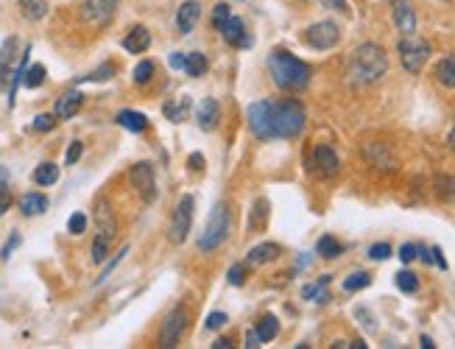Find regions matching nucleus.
<instances>
[{
    "mask_svg": "<svg viewBox=\"0 0 455 349\" xmlns=\"http://www.w3.org/2000/svg\"><path fill=\"white\" fill-rule=\"evenodd\" d=\"M246 115H249V129L257 140H294L302 135L307 123L304 106L294 98L254 101Z\"/></svg>",
    "mask_w": 455,
    "mask_h": 349,
    "instance_id": "obj_1",
    "label": "nucleus"
},
{
    "mask_svg": "<svg viewBox=\"0 0 455 349\" xmlns=\"http://www.w3.org/2000/svg\"><path fill=\"white\" fill-rule=\"evenodd\" d=\"M385 70H388V56H385L382 45H378V42L358 45L349 54V62H347V75L358 87H366V84L380 81L385 75Z\"/></svg>",
    "mask_w": 455,
    "mask_h": 349,
    "instance_id": "obj_2",
    "label": "nucleus"
},
{
    "mask_svg": "<svg viewBox=\"0 0 455 349\" xmlns=\"http://www.w3.org/2000/svg\"><path fill=\"white\" fill-rule=\"evenodd\" d=\"M268 73H271L274 84L288 92H299L310 84V65H304L302 59H297L285 48H277L268 54Z\"/></svg>",
    "mask_w": 455,
    "mask_h": 349,
    "instance_id": "obj_3",
    "label": "nucleus"
},
{
    "mask_svg": "<svg viewBox=\"0 0 455 349\" xmlns=\"http://www.w3.org/2000/svg\"><path fill=\"white\" fill-rule=\"evenodd\" d=\"M229 226H232V215H229V204L227 202H218L207 224H204V232L199 235V249L201 252H216L224 240L229 238Z\"/></svg>",
    "mask_w": 455,
    "mask_h": 349,
    "instance_id": "obj_4",
    "label": "nucleus"
},
{
    "mask_svg": "<svg viewBox=\"0 0 455 349\" xmlns=\"http://www.w3.org/2000/svg\"><path fill=\"white\" fill-rule=\"evenodd\" d=\"M397 51H399L402 68L408 70L411 75H416L419 70L425 68V62L430 59V42L419 39L416 34H413V37H402L399 45H397Z\"/></svg>",
    "mask_w": 455,
    "mask_h": 349,
    "instance_id": "obj_5",
    "label": "nucleus"
},
{
    "mask_svg": "<svg viewBox=\"0 0 455 349\" xmlns=\"http://www.w3.org/2000/svg\"><path fill=\"white\" fill-rule=\"evenodd\" d=\"M302 39L304 45H310L316 51H330L341 42V28L332 20H321V23H313V25L304 28Z\"/></svg>",
    "mask_w": 455,
    "mask_h": 349,
    "instance_id": "obj_6",
    "label": "nucleus"
},
{
    "mask_svg": "<svg viewBox=\"0 0 455 349\" xmlns=\"http://www.w3.org/2000/svg\"><path fill=\"white\" fill-rule=\"evenodd\" d=\"M187 322H190V313H187V307L185 305H176L168 316H165V322H162V327H159V347H176L179 341H182V336H185V330H187Z\"/></svg>",
    "mask_w": 455,
    "mask_h": 349,
    "instance_id": "obj_7",
    "label": "nucleus"
},
{
    "mask_svg": "<svg viewBox=\"0 0 455 349\" xmlns=\"http://www.w3.org/2000/svg\"><path fill=\"white\" fill-rule=\"evenodd\" d=\"M193 209H196V199L193 196H182L179 199V204L173 209V218H170V226H168L170 243H185L187 240L190 226H193Z\"/></svg>",
    "mask_w": 455,
    "mask_h": 349,
    "instance_id": "obj_8",
    "label": "nucleus"
},
{
    "mask_svg": "<svg viewBox=\"0 0 455 349\" xmlns=\"http://www.w3.org/2000/svg\"><path fill=\"white\" fill-rule=\"evenodd\" d=\"M129 182L146 204H151L156 199V176H154V168L149 162H135L132 171H129Z\"/></svg>",
    "mask_w": 455,
    "mask_h": 349,
    "instance_id": "obj_9",
    "label": "nucleus"
},
{
    "mask_svg": "<svg viewBox=\"0 0 455 349\" xmlns=\"http://www.w3.org/2000/svg\"><path fill=\"white\" fill-rule=\"evenodd\" d=\"M118 3H120V0H84L81 17H84V23H89V25H106V23L115 17Z\"/></svg>",
    "mask_w": 455,
    "mask_h": 349,
    "instance_id": "obj_10",
    "label": "nucleus"
},
{
    "mask_svg": "<svg viewBox=\"0 0 455 349\" xmlns=\"http://www.w3.org/2000/svg\"><path fill=\"white\" fill-rule=\"evenodd\" d=\"M391 14H394V25L399 28L402 37H413L416 34V8L411 6V0H394L391 3Z\"/></svg>",
    "mask_w": 455,
    "mask_h": 349,
    "instance_id": "obj_11",
    "label": "nucleus"
},
{
    "mask_svg": "<svg viewBox=\"0 0 455 349\" xmlns=\"http://www.w3.org/2000/svg\"><path fill=\"white\" fill-rule=\"evenodd\" d=\"M310 168L318 173V176H335L338 173V168H341V162H338V154L330 148V145H318L316 151H313V159H310Z\"/></svg>",
    "mask_w": 455,
    "mask_h": 349,
    "instance_id": "obj_12",
    "label": "nucleus"
},
{
    "mask_svg": "<svg viewBox=\"0 0 455 349\" xmlns=\"http://www.w3.org/2000/svg\"><path fill=\"white\" fill-rule=\"evenodd\" d=\"M95 229H98V235H104V238H109V240H115V235H118V218H115V209L109 202H98L95 204Z\"/></svg>",
    "mask_w": 455,
    "mask_h": 349,
    "instance_id": "obj_13",
    "label": "nucleus"
},
{
    "mask_svg": "<svg viewBox=\"0 0 455 349\" xmlns=\"http://www.w3.org/2000/svg\"><path fill=\"white\" fill-rule=\"evenodd\" d=\"M218 118H221V106H218V101H216V98H204V101L199 104V109H196V121H199V126H201L204 132H213V129L218 126Z\"/></svg>",
    "mask_w": 455,
    "mask_h": 349,
    "instance_id": "obj_14",
    "label": "nucleus"
},
{
    "mask_svg": "<svg viewBox=\"0 0 455 349\" xmlns=\"http://www.w3.org/2000/svg\"><path fill=\"white\" fill-rule=\"evenodd\" d=\"M221 34H224V39H227L232 48H249L251 45V39L246 34V23L240 17H229L227 25L221 28Z\"/></svg>",
    "mask_w": 455,
    "mask_h": 349,
    "instance_id": "obj_15",
    "label": "nucleus"
},
{
    "mask_svg": "<svg viewBox=\"0 0 455 349\" xmlns=\"http://www.w3.org/2000/svg\"><path fill=\"white\" fill-rule=\"evenodd\" d=\"M363 154H366V159H369L372 165H378L382 171H394V168H397V159L391 157V151L385 148V142H366Z\"/></svg>",
    "mask_w": 455,
    "mask_h": 349,
    "instance_id": "obj_16",
    "label": "nucleus"
},
{
    "mask_svg": "<svg viewBox=\"0 0 455 349\" xmlns=\"http://www.w3.org/2000/svg\"><path fill=\"white\" fill-rule=\"evenodd\" d=\"M199 17H201V6H199L196 0L182 3L179 11H176V25H179V31H182V34H190L193 25L199 23Z\"/></svg>",
    "mask_w": 455,
    "mask_h": 349,
    "instance_id": "obj_17",
    "label": "nucleus"
},
{
    "mask_svg": "<svg viewBox=\"0 0 455 349\" xmlns=\"http://www.w3.org/2000/svg\"><path fill=\"white\" fill-rule=\"evenodd\" d=\"M149 45H151V34H149L146 25H135V28L123 37L126 54H143V51H149Z\"/></svg>",
    "mask_w": 455,
    "mask_h": 349,
    "instance_id": "obj_18",
    "label": "nucleus"
},
{
    "mask_svg": "<svg viewBox=\"0 0 455 349\" xmlns=\"http://www.w3.org/2000/svg\"><path fill=\"white\" fill-rule=\"evenodd\" d=\"M280 255H282V249H280L277 243H260V246H254V249L246 255V263H249V266H266V263L277 260Z\"/></svg>",
    "mask_w": 455,
    "mask_h": 349,
    "instance_id": "obj_19",
    "label": "nucleus"
},
{
    "mask_svg": "<svg viewBox=\"0 0 455 349\" xmlns=\"http://www.w3.org/2000/svg\"><path fill=\"white\" fill-rule=\"evenodd\" d=\"M81 104H84V95L78 92V90H70V92H65L59 101H56V118H62V121H70L73 115H76L78 109H81Z\"/></svg>",
    "mask_w": 455,
    "mask_h": 349,
    "instance_id": "obj_20",
    "label": "nucleus"
},
{
    "mask_svg": "<svg viewBox=\"0 0 455 349\" xmlns=\"http://www.w3.org/2000/svg\"><path fill=\"white\" fill-rule=\"evenodd\" d=\"M118 123H120L126 132H135V135H140V132H146V129H149V118H146L143 112H135V109H123V112H118Z\"/></svg>",
    "mask_w": 455,
    "mask_h": 349,
    "instance_id": "obj_21",
    "label": "nucleus"
},
{
    "mask_svg": "<svg viewBox=\"0 0 455 349\" xmlns=\"http://www.w3.org/2000/svg\"><path fill=\"white\" fill-rule=\"evenodd\" d=\"M190 109H193V101H190L187 95H182L179 101H170V104H165V106H162L165 118H168V121H173V123H182V121H187Z\"/></svg>",
    "mask_w": 455,
    "mask_h": 349,
    "instance_id": "obj_22",
    "label": "nucleus"
},
{
    "mask_svg": "<svg viewBox=\"0 0 455 349\" xmlns=\"http://www.w3.org/2000/svg\"><path fill=\"white\" fill-rule=\"evenodd\" d=\"M330 274H324V277L318 279V282H310V285H304L302 288V299L307 302H316V305H324L327 299H330V293H327V285H330Z\"/></svg>",
    "mask_w": 455,
    "mask_h": 349,
    "instance_id": "obj_23",
    "label": "nucleus"
},
{
    "mask_svg": "<svg viewBox=\"0 0 455 349\" xmlns=\"http://www.w3.org/2000/svg\"><path fill=\"white\" fill-rule=\"evenodd\" d=\"M17 6H20V14L25 17V20H31V23H37V20H42L45 14H48V0H17Z\"/></svg>",
    "mask_w": 455,
    "mask_h": 349,
    "instance_id": "obj_24",
    "label": "nucleus"
},
{
    "mask_svg": "<svg viewBox=\"0 0 455 349\" xmlns=\"http://www.w3.org/2000/svg\"><path fill=\"white\" fill-rule=\"evenodd\" d=\"M14 59H17V39L14 37H8L6 42H3V51H0V87H3V73H14Z\"/></svg>",
    "mask_w": 455,
    "mask_h": 349,
    "instance_id": "obj_25",
    "label": "nucleus"
},
{
    "mask_svg": "<svg viewBox=\"0 0 455 349\" xmlns=\"http://www.w3.org/2000/svg\"><path fill=\"white\" fill-rule=\"evenodd\" d=\"M254 333L260 336V341L263 344H268V341H274L277 336H280V322H277V316H263L260 322H257V327H254Z\"/></svg>",
    "mask_w": 455,
    "mask_h": 349,
    "instance_id": "obj_26",
    "label": "nucleus"
},
{
    "mask_svg": "<svg viewBox=\"0 0 455 349\" xmlns=\"http://www.w3.org/2000/svg\"><path fill=\"white\" fill-rule=\"evenodd\" d=\"M20 209H23V215H42L48 209V199L42 193H25L20 199Z\"/></svg>",
    "mask_w": 455,
    "mask_h": 349,
    "instance_id": "obj_27",
    "label": "nucleus"
},
{
    "mask_svg": "<svg viewBox=\"0 0 455 349\" xmlns=\"http://www.w3.org/2000/svg\"><path fill=\"white\" fill-rule=\"evenodd\" d=\"M34 182L42 185V188H51L54 182H59V165L54 162H42L34 168Z\"/></svg>",
    "mask_w": 455,
    "mask_h": 349,
    "instance_id": "obj_28",
    "label": "nucleus"
},
{
    "mask_svg": "<svg viewBox=\"0 0 455 349\" xmlns=\"http://www.w3.org/2000/svg\"><path fill=\"white\" fill-rule=\"evenodd\" d=\"M433 185H436V196H439V199L455 204V176H450V173H439V176L433 179Z\"/></svg>",
    "mask_w": 455,
    "mask_h": 349,
    "instance_id": "obj_29",
    "label": "nucleus"
},
{
    "mask_svg": "<svg viewBox=\"0 0 455 349\" xmlns=\"http://www.w3.org/2000/svg\"><path fill=\"white\" fill-rule=\"evenodd\" d=\"M185 70H187V75L199 78V75H204V73L210 70V62H207V56H204V54L193 51V54H187V56H185Z\"/></svg>",
    "mask_w": 455,
    "mask_h": 349,
    "instance_id": "obj_30",
    "label": "nucleus"
},
{
    "mask_svg": "<svg viewBox=\"0 0 455 349\" xmlns=\"http://www.w3.org/2000/svg\"><path fill=\"white\" fill-rule=\"evenodd\" d=\"M436 78L439 84H444L447 90H455V56H447L436 65Z\"/></svg>",
    "mask_w": 455,
    "mask_h": 349,
    "instance_id": "obj_31",
    "label": "nucleus"
},
{
    "mask_svg": "<svg viewBox=\"0 0 455 349\" xmlns=\"http://www.w3.org/2000/svg\"><path fill=\"white\" fill-rule=\"evenodd\" d=\"M316 252L321 255V257H327V260H335V257H341V252H344V246L332 238V235H324V238H318V243H316Z\"/></svg>",
    "mask_w": 455,
    "mask_h": 349,
    "instance_id": "obj_32",
    "label": "nucleus"
},
{
    "mask_svg": "<svg viewBox=\"0 0 455 349\" xmlns=\"http://www.w3.org/2000/svg\"><path fill=\"white\" fill-rule=\"evenodd\" d=\"M369 285H372V274H366V271H355V274H349V277L344 279V290H347V293L363 290V288H369Z\"/></svg>",
    "mask_w": 455,
    "mask_h": 349,
    "instance_id": "obj_33",
    "label": "nucleus"
},
{
    "mask_svg": "<svg viewBox=\"0 0 455 349\" xmlns=\"http://www.w3.org/2000/svg\"><path fill=\"white\" fill-rule=\"evenodd\" d=\"M23 84H25L28 90L42 87V84H45V68H42V65H31V68H25V73H23Z\"/></svg>",
    "mask_w": 455,
    "mask_h": 349,
    "instance_id": "obj_34",
    "label": "nucleus"
},
{
    "mask_svg": "<svg viewBox=\"0 0 455 349\" xmlns=\"http://www.w3.org/2000/svg\"><path fill=\"white\" fill-rule=\"evenodd\" d=\"M394 282H397V288H399L402 293H416V290H419V277H416L413 271H399V274L394 277Z\"/></svg>",
    "mask_w": 455,
    "mask_h": 349,
    "instance_id": "obj_35",
    "label": "nucleus"
},
{
    "mask_svg": "<svg viewBox=\"0 0 455 349\" xmlns=\"http://www.w3.org/2000/svg\"><path fill=\"white\" fill-rule=\"evenodd\" d=\"M109 246H112L109 238L95 235V240H92V263H104V260L109 257Z\"/></svg>",
    "mask_w": 455,
    "mask_h": 349,
    "instance_id": "obj_36",
    "label": "nucleus"
},
{
    "mask_svg": "<svg viewBox=\"0 0 455 349\" xmlns=\"http://www.w3.org/2000/svg\"><path fill=\"white\" fill-rule=\"evenodd\" d=\"M154 78V62H140L137 68H135V84H149Z\"/></svg>",
    "mask_w": 455,
    "mask_h": 349,
    "instance_id": "obj_37",
    "label": "nucleus"
},
{
    "mask_svg": "<svg viewBox=\"0 0 455 349\" xmlns=\"http://www.w3.org/2000/svg\"><path fill=\"white\" fill-rule=\"evenodd\" d=\"M229 17H232V14H229V6H227V3H218V6L213 8V28H218V31H221V28L227 25Z\"/></svg>",
    "mask_w": 455,
    "mask_h": 349,
    "instance_id": "obj_38",
    "label": "nucleus"
},
{
    "mask_svg": "<svg viewBox=\"0 0 455 349\" xmlns=\"http://www.w3.org/2000/svg\"><path fill=\"white\" fill-rule=\"evenodd\" d=\"M112 75H115V65H109V62H106L104 68H98V70H95V73H89V75H84L81 81H109Z\"/></svg>",
    "mask_w": 455,
    "mask_h": 349,
    "instance_id": "obj_39",
    "label": "nucleus"
},
{
    "mask_svg": "<svg viewBox=\"0 0 455 349\" xmlns=\"http://www.w3.org/2000/svg\"><path fill=\"white\" fill-rule=\"evenodd\" d=\"M126 255H129V246H123V249H120V252H118V255H115V257H112V260H109V263L104 266V271H101V277H98V282H104V279L109 277V274H112V271L118 269V263H120V260H123Z\"/></svg>",
    "mask_w": 455,
    "mask_h": 349,
    "instance_id": "obj_40",
    "label": "nucleus"
},
{
    "mask_svg": "<svg viewBox=\"0 0 455 349\" xmlns=\"http://www.w3.org/2000/svg\"><path fill=\"white\" fill-rule=\"evenodd\" d=\"M84 229H87V215L84 212H73L70 221H68V232L70 235H81Z\"/></svg>",
    "mask_w": 455,
    "mask_h": 349,
    "instance_id": "obj_41",
    "label": "nucleus"
},
{
    "mask_svg": "<svg viewBox=\"0 0 455 349\" xmlns=\"http://www.w3.org/2000/svg\"><path fill=\"white\" fill-rule=\"evenodd\" d=\"M355 316L361 319V324H363V330H366V333H378V324H375V316H372V313H369L366 307H358V310H355Z\"/></svg>",
    "mask_w": 455,
    "mask_h": 349,
    "instance_id": "obj_42",
    "label": "nucleus"
},
{
    "mask_svg": "<svg viewBox=\"0 0 455 349\" xmlns=\"http://www.w3.org/2000/svg\"><path fill=\"white\" fill-rule=\"evenodd\" d=\"M246 274H249L246 263H237V266H232V269H229V285H243V282H246Z\"/></svg>",
    "mask_w": 455,
    "mask_h": 349,
    "instance_id": "obj_43",
    "label": "nucleus"
},
{
    "mask_svg": "<svg viewBox=\"0 0 455 349\" xmlns=\"http://www.w3.org/2000/svg\"><path fill=\"white\" fill-rule=\"evenodd\" d=\"M56 126V115H37L34 118V129L37 132H51Z\"/></svg>",
    "mask_w": 455,
    "mask_h": 349,
    "instance_id": "obj_44",
    "label": "nucleus"
},
{
    "mask_svg": "<svg viewBox=\"0 0 455 349\" xmlns=\"http://www.w3.org/2000/svg\"><path fill=\"white\" fill-rule=\"evenodd\" d=\"M416 257H419V246H416V243L399 246V260H402V263H411V260H416Z\"/></svg>",
    "mask_w": 455,
    "mask_h": 349,
    "instance_id": "obj_45",
    "label": "nucleus"
},
{
    "mask_svg": "<svg viewBox=\"0 0 455 349\" xmlns=\"http://www.w3.org/2000/svg\"><path fill=\"white\" fill-rule=\"evenodd\" d=\"M369 257H372V260H388V257H391V246H388V243H375V246L369 249Z\"/></svg>",
    "mask_w": 455,
    "mask_h": 349,
    "instance_id": "obj_46",
    "label": "nucleus"
},
{
    "mask_svg": "<svg viewBox=\"0 0 455 349\" xmlns=\"http://www.w3.org/2000/svg\"><path fill=\"white\" fill-rule=\"evenodd\" d=\"M227 322H229L227 313H210L207 316V330H221Z\"/></svg>",
    "mask_w": 455,
    "mask_h": 349,
    "instance_id": "obj_47",
    "label": "nucleus"
},
{
    "mask_svg": "<svg viewBox=\"0 0 455 349\" xmlns=\"http://www.w3.org/2000/svg\"><path fill=\"white\" fill-rule=\"evenodd\" d=\"M81 151H84L81 140H73V142H70V148H68V157H65V162H68V165H76L78 157H81Z\"/></svg>",
    "mask_w": 455,
    "mask_h": 349,
    "instance_id": "obj_48",
    "label": "nucleus"
},
{
    "mask_svg": "<svg viewBox=\"0 0 455 349\" xmlns=\"http://www.w3.org/2000/svg\"><path fill=\"white\" fill-rule=\"evenodd\" d=\"M318 6H324V8H332V11H341V14H347L349 11V6H347V0H316Z\"/></svg>",
    "mask_w": 455,
    "mask_h": 349,
    "instance_id": "obj_49",
    "label": "nucleus"
},
{
    "mask_svg": "<svg viewBox=\"0 0 455 349\" xmlns=\"http://www.w3.org/2000/svg\"><path fill=\"white\" fill-rule=\"evenodd\" d=\"M11 207V193H8V188H6V182L0 179V215L6 212V209Z\"/></svg>",
    "mask_w": 455,
    "mask_h": 349,
    "instance_id": "obj_50",
    "label": "nucleus"
},
{
    "mask_svg": "<svg viewBox=\"0 0 455 349\" xmlns=\"http://www.w3.org/2000/svg\"><path fill=\"white\" fill-rule=\"evenodd\" d=\"M17 246H20V235H11V238H8V243L3 246L0 257H3V260H8V257H11V249H17Z\"/></svg>",
    "mask_w": 455,
    "mask_h": 349,
    "instance_id": "obj_51",
    "label": "nucleus"
},
{
    "mask_svg": "<svg viewBox=\"0 0 455 349\" xmlns=\"http://www.w3.org/2000/svg\"><path fill=\"white\" fill-rule=\"evenodd\" d=\"M260 344H263V341H260V336H257L254 330H249V333H246V344H243V347L257 349V347H260Z\"/></svg>",
    "mask_w": 455,
    "mask_h": 349,
    "instance_id": "obj_52",
    "label": "nucleus"
},
{
    "mask_svg": "<svg viewBox=\"0 0 455 349\" xmlns=\"http://www.w3.org/2000/svg\"><path fill=\"white\" fill-rule=\"evenodd\" d=\"M430 252H433V263H436L439 269H444V271H447V260H444V255H442V249H439V246H433Z\"/></svg>",
    "mask_w": 455,
    "mask_h": 349,
    "instance_id": "obj_53",
    "label": "nucleus"
},
{
    "mask_svg": "<svg viewBox=\"0 0 455 349\" xmlns=\"http://www.w3.org/2000/svg\"><path fill=\"white\" fill-rule=\"evenodd\" d=\"M190 168H196V171H204V157L201 154H190Z\"/></svg>",
    "mask_w": 455,
    "mask_h": 349,
    "instance_id": "obj_54",
    "label": "nucleus"
},
{
    "mask_svg": "<svg viewBox=\"0 0 455 349\" xmlns=\"http://www.w3.org/2000/svg\"><path fill=\"white\" fill-rule=\"evenodd\" d=\"M170 68L185 70V54H173V56H170Z\"/></svg>",
    "mask_w": 455,
    "mask_h": 349,
    "instance_id": "obj_55",
    "label": "nucleus"
},
{
    "mask_svg": "<svg viewBox=\"0 0 455 349\" xmlns=\"http://www.w3.org/2000/svg\"><path fill=\"white\" fill-rule=\"evenodd\" d=\"M213 347H216V349H232L235 344H232L229 338H216V344H213Z\"/></svg>",
    "mask_w": 455,
    "mask_h": 349,
    "instance_id": "obj_56",
    "label": "nucleus"
},
{
    "mask_svg": "<svg viewBox=\"0 0 455 349\" xmlns=\"http://www.w3.org/2000/svg\"><path fill=\"white\" fill-rule=\"evenodd\" d=\"M419 344H422L425 349H433V347H436V344H433V341H430L428 336H422V338H419Z\"/></svg>",
    "mask_w": 455,
    "mask_h": 349,
    "instance_id": "obj_57",
    "label": "nucleus"
},
{
    "mask_svg": "<svg viewBox=\"0 0 455 349\" xmlns=\"http://www.w3.org/2000/svg\"><path fill=\"white\" fill-rule=\"evenodd\" d=\"M450 148L455 151V123H453V129H450Z\"/></svg>",
    "mask_w": 455,
    "mask_h": 349,
    "instance_id": "obj_58",
    "label": "nucleus"
}]
</instances>
